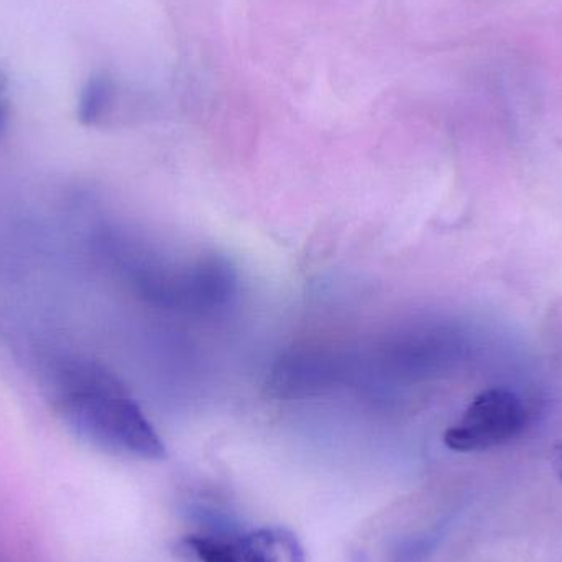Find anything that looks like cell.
I'll return each mask as SVG.
<instances>
[{
  "label": "cell",
  "mask_w": 562,
  "mask_h": 562,
  "mask_svg": "<svg viewBox=\"0 0 562 562\" xmlns=\"http://www.w3.org/2000/svg\"><path fill=\"white\" fill-rule=\"evenodd\" d=\"M46 398L72 435L108 454L164 461L167 448L124 383L85 357L52 360L45 370Z\"/></svg>",
  "instance_id": "6da1fadb"
},
{
  "label": "cell",
  "mask_w": 562,
  "mask_h": 562,
  "mask_svg": "<svg viewBox=\"0 0 562 562\" xmlns=\"http://www.w3.org/2000/svg\"><path fill=\"white\" fill-rule=\"evenodd\" d=\"M531 422V409L520 395L494 386L479 393L461 418L445 432V445L456 452H482L507 445Z\"/></svg>",
  "instance_id": "7a4b0ae2"
},
{
  "label": "cell",
  "mask_w": 562,
  "mask_h": 562,
  "mask_svg": "<svg viewBox=\"0 0 562 562\" xmlns=\"http://www.w3.org/2000/svg\"><path fill=\"white\" fill-rule=\"evenodd\" d=\"M198 562H306L303 544L283 527L188 535L180 543Z\"/></svg>",
  "instance_id": "3957f363"
},
{
  "label": "cell",
  "mask_w": 562,
  "mask_h": 562,
  "mask_svg": "<svg viewBox=\"0 0 562 562\" xmlns=\"http://www.w3.org/2000/svg\"><path fill=\"white\" fill-rule=\"evenodd\" d=\"M117 101V86L109 76L99 75L89 79L79 98V121L86 125H95L104 121Z\"/></svg>",
  "instance_id": "277c9868"
},
{
  "label": "cell",
  "mask_w": 562,
  "mask_h": 562,
  "mask_svg": "<svg viewBox=\"0 0 562 562\" xmlns=\"http://www.w3.org/2000/svg\"><path fill=\"white\" fill-rule=\"evenodd\" d=\"M448 525L441 524L425 531L398 538L386 551L383 562H429L441 547Z\"/></svg>",
  "instance_id": "5b68a950"
},
{
  "label": "cell",
  "mask_w": 562,
  "mask_h": 562,
  "mask_svg": "<svg viewBox=\"0 0 562 562\" xmlns=\"http://www.w3.org/2000/svg\"><path fill=\"white\" fill-rule=\"evenodd\" d=\"M551 462H553V468L554 471H557L558 477H560L562 481V442L554 446L553 458H551Z\"/></svg>",
  "instance_id": "8992f818"
},
{
  "label": "cell",
  "mask_w": 562,
  "mask_h": 562,
  "mask_svg": "<svg viewBox=\"0 0 562 562\" xmlns=\"http://www.w3.org/2000/svg\"><path fill=\"white\" fill-rule=\"evenodd\" d=\"M5 122H7L5 102H3L2 92H0V134H2L3 127H5Z\"/></svg>",
  "instance_id": "52a82bcc"
}]
</instances>
